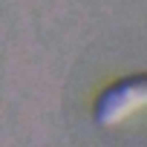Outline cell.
<instances>
[{
  "label": "cell",
  "mask_w": 147,
  "mask_h": 147,
  "mask_svg": "<svg viewBox=\"0 0 147 147\" xmlns=\"http://www.w3.org/2000/svg\"><path fill=\"white\" fill-rule=\"evenodd\" d=\"M138 113H147V78L124 81L121 87L110 90L98 107V115L107 124H118V121L133 118Z\"/></svg>",
  "instance_id": "cell-1"
}]
</instances>
